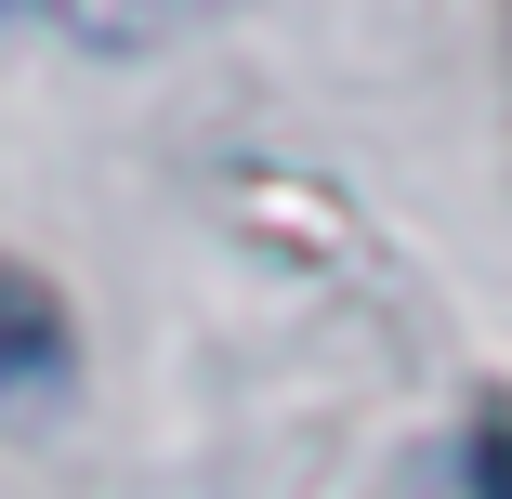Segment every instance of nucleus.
Returning a JSON list of instances; mask_svg holds the SVG:
<instances>
[{"label":"nucleus","instance_id":"obj_1","mask_svg":"<svg viewBox=\"0 0 512 499\" xmlns=\"http://www.w3.org/2000/svg\"><path fill=\"white\" fill-rule=\"evenodd\" d=\"M53 368H66V303H53V276L0 250V381H53Z\"/></svg>","mask_w":512,"mask_h":499},{"label":"nucleus","instance_id":"obj_2","mask_svg":"<svg viewBox=\"0 0 512 499\" xmlns=\"http://www.w3.org/2000/svg\"><path fill=\"white\" fill-rule=\"evenodd\" d=\"M460 486L473 499H512V394H486L473 434H460Z\"/></svg>","mask_w":512,"mask_h":499},{"label":"nucleus","instance_id":"obj_3","mask_svg":"<svg viewBox=\"0 0 512 499\" xmlns=\"http://www.w3.org/2000/svg\"><path fill=\"white\" fill-rule=\"evenodd\" d=\"M499 92H512V0H499Z\"/></svg>","mask_w":512,"mask_h":499}]
</instances>
